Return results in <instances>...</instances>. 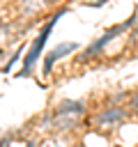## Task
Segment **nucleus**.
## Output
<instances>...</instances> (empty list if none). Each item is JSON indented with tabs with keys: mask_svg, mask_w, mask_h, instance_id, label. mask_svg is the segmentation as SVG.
Returning a JSON list of instances; mask_svg holds the SVG:
<instances>
[{
	"mask_svg": "<svg viewBox=\"0 0 138 147\" xmlns=\"http://www.w3.org/2000/svg\"><path fill=\"white\" fill-rule=\"evenodd\" d=\"M57 16H60V14H57ZM57 16H53V21H51V23H48V25H46V28H44L41 32H39V37H37V41L32 44V51H30V55L25 57V64H23V71H25V74L30 71V67H32V64H34V60L39 57V53H41V48H44V44H46V39H48V34H51V30H53V25H55V21H57Z\"/></svg>",
	"mask_w": 138,
	"mask_h": 147,
	"instance_id": "nucleus-1",
	"label": "nucleus"
},
{
	"mask_svg": "<svg viewBox=\"0 0 138 147\" xmlns=\"http://www.w3.org/2000/svg\"><path fill=\"white\" fill-rule=\"evenodd\" d=\"M67 48H76V44H67V46H60V48H55V51L51 53V57L46 60V69H51V64H53V62H55V60L62 55V51H67Z\"/></svg>",
	"mask_w": 138,
	"mask_h": 147,
	"instance_id": "nucleus-2",
	"label": "nucleus"
}]
</instances>
